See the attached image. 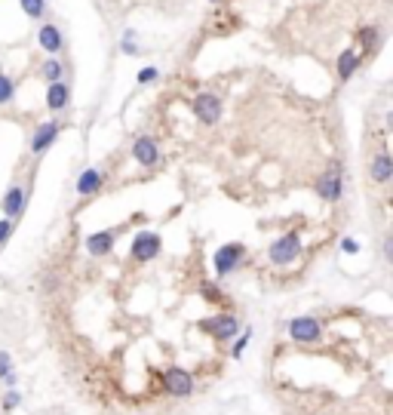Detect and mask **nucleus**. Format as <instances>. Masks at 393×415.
Here are the masks:
<instances>
[{"mask_svg": "<svg viewBox=\"0 0 393 415\" xmlns=\"http://www.w3.org/2000/svg\"><path fill=\"white\" fill-rule=\"evenodd\" d=\"M298 256H302V237H298L295 231L276 237V240L267 246V259H271L274 265H292Z\"/></svg>", "mask_w": 393, "mask_h": 415, "instance_id": "nucleus-1", "label": "nucleus"}, {"mask_svg": "<svg viewBox=\"0 0 393 415\" xmlns=\"http://www.w3.org/2000/svg\"><path fill=\"white\" fill-rule=\"evenodd\" d=\"M246 256V246L243 243H225L218 252L212 256V268H215V274L218 277H228L230 271H237V265L243 261Z\"/></svg>", "mask_w": 393, "mask_h": 415, "instance_id": "nucleus-2", "label": "nucleus"}, {"mask_svg": "<svg viewBox=\"0 0 393 415\" xmlns=\"http://www.w3.org/2000/svg\"><path fill=\"white\" fill-rule=\"evenodd\" d=\"M160 249H163V240H160V234H154V231H142V234H135L133 240V259L135 261H154L160 256Z\"/></svg>", "mask_w": 393, "mask_h": 415, "instance_id": "nucleus-3", "label": "nucleus"}, {"mask_svg": "<svg viewBox=\"0 0 393 415\" xmlns=\"http://www.w3.org/2000/svg\"><path fill=\"white\" fill-rule=\"evenodd\" d=\"M163 384H166V391L172 397H191V394H194V379H191V372H188V369H181V366L166 369Z\"/></svg>", "mask_w": 393, "mask_h": 415, "instance_id": "nucleus-4", "label": "nucleus"}, {"mask_svg": "<svg viewBox=\"0 0 393 415\" xmlns=\"http://www.w3.org/2000/svg\"><path fill=\"white\" fill-rule=\"evenodd\" d=\"M59 129H61V123L59 120H46V123H40V126L34 129V136H31V154H46L52 148V142L59 138Z\"/></svg>", "mask_w": 393, "mask_h": 415, "instance_id": "nucleus-5", "label": "nucleus"}, {"mask_svg": "<svg viewBox=\"0 0 393 415\" xmlns=\"http://www.w3.org/2000/svg\"><path fill=\"white\" fill-rule=\"evenodd\" d=\"M289 335L295 338V342L311 344V342H320L322 326L317 317H295V320H289Z\"/></svg>", "mask_w": 393, "mask_h": 415, "instance_id": "nucleus-6", "label": "nucleus"}, {"mask_svg": "<svg viewBox=\"0 0 393 415\" xmlns=\"http://www.w3.org/2000/svg\"><path fill=\"white\" fill-rule=\"evenodd\" d=\"M194 114L206 123V126L218 123V117H221V99L215 96V92H200V96L194 99Z\"/></svg>", "mask_w": 393, "mask_h": 415, "instance_id": "nucleus-7", "label": "nucleus"}, {"mask_svg": "<svg viewBox=\"0 0 393 415\" xmlns=\"http://www.w3.org/2000/svg\"><path fill=\"white\" fill-rule=\"evenodd\" d=\"M133 157H135V163H138V166H144V169L157 166V160H160L157 142H154V138H148V136L135 138V145H133Z\"/></svg>", "mask_w": 393, "mask_h": 415, "instance_id": "nucleus-8", "label": "nucleus"}, {"mask_svg": "<svg viewBox=\"0 0 393 415\" xmlns=\"http://www.w3.org/2000/svg\"><path fill=\"white\" fill-rule=\"evenodd\" d=\"M203 329L209 333L212 338H230L237 335V329H240V320L225 314V317H212V320H203Z\"/></svg>", "mask_w": 393, "mask_h": 415, "instance_id": "nucleus-9", "label": "nucleus"}, {"mask_svg": "<svg viewBox=\"0 0 393 415\" xmlns=\"http://www.w3.org/2000/svg\"><path fill=\"white\" fill-rule=\"evenodd\" d=\"M317 191H320V197H322V200L335 203V200L341 197V169L332 166L329 173H322V179H320V184H317Z\"/></svg>", "mask_w": 393, "mask_h": 415, "instance_id": "nucleus-10", "label": "nucleus"}, {"mask_svg": "<svg viewBox=\"0 0 393 415\" xmlns=\"http://www.w3.org/2000/svg\"><path fill=\"white\" fill-rule=\"evenodd\" d=\"M105 184V169L98 166H89L80 173V179H77V194L89 197V194H98V188Z\"/></svg>", "mask_w": 393, "mask_h": 415, "instance_id": "nucleus-11", "label": "nucleus"}, {"mask_svg": "<svg viewBox=\"0 0 393 415\" xmlns=\"http://www.w3.org/2000/svg\"><path fill=\"white\" fill-rule=\"evenodd\" d=\"M68 102H71V89H68V83H50V89H46V108L50 111H65Z\"/></svg>", "mask_w": 393, "mask_h": 415, "instance_id": "nucleus-12", "label": "nucleus"}, {"mask_svg": "<svg viewBox=\"0 0 393 415\" xmlns=\"http://www.w3.org/2000/svg\"><path fill=\"white\" fill-rule=\"evenodd\" d=\"M114 231H96V234L87 237V252L89 256H107V252L114 249Z\"/></svg>", "mask_w": 393, "mask_h": 415, "instance_id": "nucleus-13", "label": "nucleus"}, {"mask_svg": "<svg viewBox=\"0 0 393 415\" xmlns=\"http://www.w3.org/2000/svg\"><path fill=\"white\" fill-rule=\"evenodd\" d=\"M25 188H19V184H13L10 191H6V197H3V215L6 219H15V215H22L25 212Z\"/></svg>", "mask_w": 393, "mask_h": 415, "instance_id": "nucleus-14", "label": "nucleus"}, {"mask_svg": "<svg viewBox=\"0 0 393 415\" xmlns=\"http://www.w3.org/2000/svg\"><path fill=\"white\" fill-rule=\"evenodd\" d=\"M369 175H372V179L378 182V184H387V182H390V175H393V163H390V154H387V151L375 154L372 166H369Z\"/></svg>", "mask_w": 393, "mask_h": 415, "instance_id": "nucleus-15", "label": "nucleus"}, {"mask_svg": "<svg viewBox=\"0 0 393 415\" xmlns=\"http://www.w3.org/2000/svg\"><path fill=\"white\" fill-rule=\"evenodd\" d=\"M37 41H40V46L50 52V56H56V52L61 50V31L56 25H43L40 34H37Z\"/></svg>", "mask_w": 393, "mask_h": 415, "instance_id": "nucleus-16", "label": "nucleus"}, {"mask_svg": "<svg viewBox=\"0 0 393 415\" xmlns=\"http://www.w3.org/2000/svg\"><path fill=\"white\" fill-rule=\"evenodd\" d=\"M357 65H359V52L344 50L341 56H338V77H341V80H350L353 71H357Z\"/></svg>", "mask_w": 393, "mask_h": 415, "instance_id": "nucleus-17", "label": "nucleus"}, {"mask_svg": "<svg viewBox=\"0 0 393 415\" xmlns=\"http://www.w3.org/2000/svg\"><path fill=\"white\" fill-rule=\"evenodd\" d=\"M40 74L46 77V83H56V80H61L65 68H61V61H56V59H46L43 68H40Z\"/></svg>", "mask_w": 393, "mask_h": 415, "instance_id": "nucleus-18", "label": "nucleus"}, {"mask_svg": "<svg viewBox=\"0 0 393 415\" xmlns=\"http://www.w3.org/2000/svg\"><path fill=\"white\" fill-rule=\"evenodd\" d=\"M19 3H22V13L31 15V19H40L46 10V0H19Z\"/></svg>", "mask_w": 393, "mask_h": 415, "instance_id": "nucleus-19", "label": "nucleus"}, {"mask_svg": "<svg viewBox=\"0 0 393 415\" xmlns=\"http://www.w3.org/2000/svg\"><path fill=\"white\" fill-rule=\"evenodd\" d=\"M120 50L126 52V56H138V43H135V31H126V34H123V41H120Z\"/></svg>", "mask_w": 393, "mask_h": 415, "instance_id": "nucleus-20", "label": "nucleus"}, {"mask_svg": "<svg viewBox=\"0 0 393 415\" xmlns=\"http://www.w3.org/2000/svg\"><path fill=\"white\" fill-rule=\"evenodd\" d=\"M13 80L6 74H0V105H6V102H13Z\"/></svg>", "mask_w": 393, "mask_h": 415, "instance_id": "nucleus-21", "label": "nucleus"}, {"mask_svg": "<svg viewBox=\"0 0 393 415\" xmlns=\"http://www.w3.org/2000/svg\"><path fill=\"white\" fill-rule=\"evenodd\" d=\"M157 77H160V71H157V68H154V65H148V68H142V71H138V83H142V87H144V83H154V80H157Z\"/></svg>", "mask_w": 393, "mask_h": 415, "instance_id": "nucleus-22", "label": "nucleus"}, {"mask_svg": "<svg viewBox=\"0 0 393 415\" xmlns=\"http://www.w3.org/2000/svg\"><path fill=\"white\" fill-rule=\"evenodd\" d=\"M363 41H366V50H375L381 41V34H378V28H366L363 31Z\"/></svg>", "mask_w": 393, "mask_h": 415, "instance_id": "nucleus-23", "label": "nucleus"}, {"mask_svg": "<svg viewBox=\"0 0 393 415\" xmlns=\"http://www.w3.org/2000/svg\"><path fill=\"white\" fill-rule=\"evenodd\" d=\"M13 375V360H10V351H0V379Z\"/></svg>", "mask_w": 393, "mask_h": 415, "instance_id": "nucleus-24", "label": "nucleus"}, {"mask_svg": "<svg viewBox=\"0 0 393 415\" xmlns=\"http://www.w3.org/2000/svg\"><path fill=\"white\" fill-rule=\"evenodd\" d=\"M249 338H252V333H249V329H246V335H240V338H237L234 351H230V354H234V360H240V357H243V351H246V344H249Z\"/></svg>", "mask_w": 393, "mask_h": 415, "instance_id": "nucleus-25", "label": "nucleus"}, {"mask_svg": "<svg viewBox=\"0 0 393 415\" xmlns=\"http://www.w3.org/2000/svg\"><path fill=\"white\" fill-rule=\"evenodd\" d=\"M22 403V394H19V391H6V397H3V406H6V409H15V406H19Z\"/></svg>", "mask_w": 393, "mask_h": 415, "instance_id": "nucleus-26", "label": "nucleus"}, {"mask_svg": "<svg viewBox=\"0 0 393 415\" xmlns=\"http://www.w3.org/2000/svg\"><path fill=\"white\" fill-rule=\"evenodd\" d=\"M10 234H13V219H0V246L10 240Z\"/></svg>", "mask_w": 393, "mask_h": 415, "instance_id": "nucleus-27", "label": "nucleus"}, {"mask_svg": "<svg viewBox=\"0 0 393 415\" xmlns=\"http://www.w3.org/2000/svg\"><path fill=\"white\" fill-rule=\"evenodd\" d=\"M341 249L348 252V256H357V252H359V243L353 240V237H344V240H341Z\"/></svg>", "mask_w": 393, "mask_h": 415, "instance_id": "nucleus-28", "label": "nucleus"}, {"mask_svg": "<svg viewBox=\"0 0 393 415\" xmlns=\"http://www.w3.org/2000/svg\"><path fill=\"white\" fill-rule=\"evenodd\" d=\"M212 3H218V0H212Z\"/></svg>", "mask_w": 393, "mask_h": 415, "instance_id": "nucleus-29", "label": "nucleus"}]
</instances>
